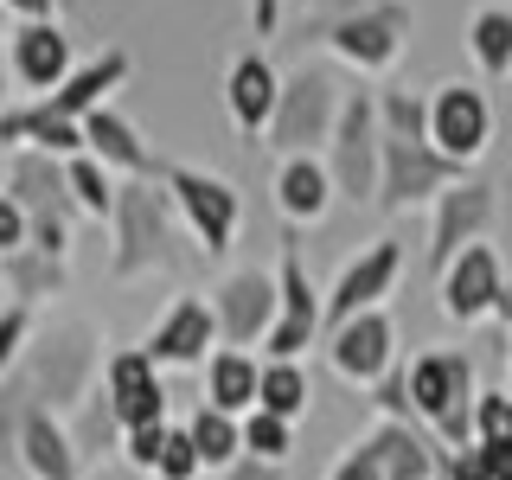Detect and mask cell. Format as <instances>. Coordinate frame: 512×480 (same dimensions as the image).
I'll return each mask as SVG.
<instances>
[{"label": "cell", "mask_w": 512, "mask_h": 480, "mask_svg": "<svg viewBox=\"0 0 512 480\" xmlns=\"http://www.w3.org/2000/svg\"><path fill=\"white\" fill-rule=\"evenodd\" d=\"M288 455H295V423H288V416H269V410H250L244 416V461L282 468Z\"/></svg>", "instance_id": "e575fe53"}, {"label": "cell", "mask_w": 512, "mask_h": 480, "mask_svg": "<svg viewBox=\"0 0 512 480\" xmlns=\"http://www.w3.org/2000/svg\"><path fill=\"white\" fill-rule=\"evenodd\" d=\"M276 103H282V71L269 64V52H244L224 71V109H231L237 135H269L276 122Z\"/></svg>", "instance_id": "ffe728a7"}, {"label": "cell", "mask_w": 512, "mask_h": 480, "mask_svg": "<svg viewBox=\"0 0 512 480\" xmlns=\"http://www.w3.org/2000/svg\"><path fill=\"white\" fill-rule=\"evenodd\" d=\"M160 186H167L173 212H180V224L192 231V244H199L205 256H224V250L237 244L244 199H237V186L224 180V173H205V167H186V160H167Z\"/></svg>", "instance_id": "ba28073f"}, {"label": "cell", "mask_w": 512, "mask_h": 480, "mask_svg": "<svg viewBox=\"0 0 512 480\" xmlns=\"http://www.w3.org/2000/svg\"><path fill=\"white\" fill-rule=\"evenodd\" d=\"M474 442L512 455V384H506V391H480V404H474Z\"/></svg>", "instance_id": "d590c367"}, {"label": "cell", "mask_w": 512, "mask_h": 480, "mask_svg": "<svg viewBox=\"0 0 512 480\" xmlns=\"http://www.w3.org/2000/svg\"><path fill=\"white\" fill-rule=\"evenodd\" d=\"M429 141L448 160L474 167L493 148V96L474 84H436V96H429Z\"/></svg>", "instance_id": "2e32d148"}, {"label": "cell", "mask_w": 512, "mask_h": 480, "mask_svg": "<svg viewBox=\"0 0 512 480\" xmlns=\"http://www.w3.org/2000/svg\"><path fill=\"white\" fill-rule=\"evenodd\" d=\"M340 109H346V90L333 71L320 64H301L295 77H282V103H276V122H269L263 148L295 160V154H327L333 128H340Z\"/></svg>", "instance_id": "5b68a950"}, {"label": "cell", "mask_w": 512, "mask_h": 480, "mask_svg": "<svg viewBox=\"0 0 512 480\" xmlns=\"http://www.w3.org/2000/svg\"><path fill=\"white\" fill-rule=\"evenodd\" d=\"M103 391H109V404H116V423H122V429L167 423V378H160V365H154L141 346L109 352V365H103Z\"/></svg>", "instance_id": "ac0fdd59"}, {"label": "cell", "mask_w": 512, "mask_h": 480, "mask_svg": "<svg viewBox=\"0 0 512 480\" xmlns=\"http://www.w3.org/2000/svg\"><path fill=\"white\" fill-rule=\"evenodd\" d=\"M327 365L340 372L346 384H359V391H372L384 372H397V320L372 308L359 320H346V327L327 333Z\"/></svg>", "instance_id": "e0dca14e"}, {"label": "cell", "mask_w": 512, "mask_h": 480, "mask_svg": "<svg viewBox=\"0 0 512 480\" xmlns=\"http://www.w3.org/2000/svg\"><path fill=\"white\" fill-rule=\"evenodd\" d=\"M250 26H256V39H276V26H282V0H250Z\"/></svg>", "instance_id": "7bdbcfd3"}, {"label": "cell", "mask_w": 512, "mask_h": 480, "mask_svg": "<svg viewBox=\"0 0 512 480\" xmlns=\"http://www.w3.org/2000/svg\"><path fill=\"white\" fill-rule=\"evenodd\" d=\"M404 378H410V404H416L429 436H436L448 455H455V448H474V404H480L474 352L429 346V352H416L404 365Z\"/></svg>", "instance_id": "277c9868"}, {"label": "cell", "mask_w": 512, "mask_h": 480, "mask_svg": "<svg viewBox=\"0 0 512 480\" xmlns=\"http://www.w3.org/2000/svg\"><path fill=\"white\" fill-rule=\"evenodd\" d=\"M0 141H7L13 154L32 148V154L71 160V154H84V122H64L45 103H26V109H0Z\"/></svg>", "instance_id": "484cf974"}, {"label": "cell", "mask_w": 512, "mask_h": 480, "mask_svg": "<svg viewBox=\"0 0 512 480\" xmlns=\"http://www.w3.org/2000/svg\"><path fill=\"white\" fill-rule=\"evenodd\" d=\"M308 404H314L308 365H301V359H263V391H256V410L301 423V416H308Z\"/></svg>", "instance_id": "4dcf8cb0"}, {"label": "cell", "mask_w": 512, "mask_h": 480, "mask_svg": "<svg viewBox=\"0 0 512 480\" xmlns=\"http://www.w3.org/2000/svg\"><path fill=\"white\" fill-rule=\"evenodd\" d=\"M64 423H71V442H77V455H84V461H103L109 448H122V423H116V404H109L103 384H96V391L84 397V410L64 416Z\"/></svg>", "instance_id": "d6a6232c"}, {"label": "cell", "mask_w": 512, "mask_h": 480, "mask_svg": "<svg viewBox=\"0 0 512 480\" xmlns=\"http://www.w3.org/2000/svg\"><path fill=\"white\" fill-rule=\"evenodd\" d=\"M327 173L333 192L346 205H378V180H384V122H378V96L372 90H346L340 128L327 141Z\"/></svg>", "instance_id": "8992f818"}, {"label": "cell", "mask_w": 512, "mask_h": 480, "mask_svg": "<svg viewBox=\"0 0 512 480\" xmlns=\"http://www.w3.org/2000/svg\"><path fill=\"white\" fill-rule=\"evenodd\" d=\"M436 288H442V314L455 320V327H474V320H487V314H500L512 327V288H506V263H500L493 244L461 250L455 263L442 269Z\"/></svg>", "instance_id": "8fae6325"}, {"label": "cell", "mask_w": 512, "mask_h": 480, "mask_svg": "<svg viewBox=\"0 0 512 480\" xmlns=\"http://www.w3.org/2000/svg\"><path fill=\"white\" fill-rule=\"evenodd\" d=\"M103 365H109L103 333H96L90 320H77V314H58V320H45V327L32 333V346L20 359V378L32 384V397H39L45 410L77 416L84 397L103 384Z\"/></svg>", "instance_id": "6da1fadb"}, {"label": "cell", "mask_w": 512, "mask_h": 480, "mask_svg": "<svg viewBox=\"0 0 512 480\" xmlns=\"http://www.w3.org/2000/svg\"><path fill=\"white\" fill-rule=\"evenodd\" d=\"M13 96V64H7V45H0V103Z\"/></svg>", "instance_id": "f6af8a7d"}, {"label": "cell", "mask_w": 512, "mask_h": 480, "mask_svg": "<svg viewBox=\"0 0 512 480\" xmlns=\"http://www.w3.org/2000/svg\"><path fill=\"white\" fill-rule=\"evenodd\" d=\"M506 359H512V327H506Z\"/></svg>", "instance_id": "bcb514c9"}, {"label": "cell", "mask_w": 512, "mask_h": 480, "mask_svg": "<svg viewBox=\"0 0 512 480\" xmlns=\"http://www.w3.org/2000/svg\"><path fill=\"white\" fill-rule=\"evenodd\" d=\"M397 276H404V244H397V237L365 244L327 288V333L346 327V320H359V314H372V308H384V295L397 288Z\"/></svg>", "instance_id": "9a60e30c"}, {"label": "cell", "mask_w": 512, "mask_h": 480, "mask_svg": "<svg viewBox=\"0 0 512 480\" xmlns=\"http://www.w3.org/2000/svg\"><path fill=\"white\" fill-rule=\"evenodd\" d=\"M493 218H500V186H493V180H461V186H448L442 199H436V224H429V276L442 282V269L455 263L461 250L487 244Z\"/></svg>", "instance_id": "7c38bea8"}, {"label": "cell", "mask_w": 512, "mask_h": 480, "mask_svg": "<svg viewBox=\"0 0 512 480\" xmlns=\"http://www.w3.org/2000/svg\"><path fill=\"white\" fill-rule=\"evenodd\" d=\"M7 192L26 205V218H32V250L71 256V224L84 218V212H77L71 186H64V160L20 148V154H13V167H7Z\"/></svg>", "instance_id": "9c48e42d"}, {"label": "cell", "mask_w": 512, "mask_h": 480, "mask_svg": "<svg viewBox=\"0 0 512 480\" xmlns=\"http://www.w3.org/2000/svg\"><path fill=\"white\" fill-rule=\"evenodd\" d=\"M365 448H372L384 480H442V468H448L442 442L429 436V429H416V423H372Z\"/></svg>", "instance_id": "603a6c76"}, {"label": "cell", "mask_w": 512, "mask_h": 480, "mask_svg": "<svg viewBox=\"0 0 512 480\" xmlns=\"http://www.w3.org/2000/svg\"><path fill=\"white\" fill-rule=\"evenodd\" d=\"M276 308H282L276 269H231V276H218V288H212L218 340L237 346V352L269 340V327H276Z\"/></svg>", "instance_id": "4fadbf2b"}, {"label": "cell", "mask_w": 512, "mask_h": 480, "mask_svg": "<svg viewBox=\"0 0 512 480\" xmlns=\"http://www.w3.org/2000/svg\"><path fill=\"white\" fill-rule=\"evenodd\" d=\"M468 58L480 64V77L506 84V77H512V7H500V0L474 7V20H468Z\"/></svg>", "instance_id": "f1b7e54d"}, {"label": "cell", "mask_w": 512, "mask_h": 480, "mask_svg": "<svg viewBox=\"0 0 512 480\" xmlns=\"http://www.w3.org/2000/svg\"><path fill=\"white\" fill-rule=\"evenodd\" d=\"M372 404H378L384 423H416V429H423V416H416V404H410V378H404V365H397V372H384V378L372 384Z\"/></svg>", "instance_id": "ab89813d"}, {"label": "cell", "mask_w": 512, "mask_h": 480, "mask_svg": "<svg viewBox=\"0 0 512 480\" xmlns=\"http://www.w3.org/2000/svg\"><path fill=\"white\" fill-rule=\"evenodd\" d=\"M276 288H282V308H276V327H269L263 352H269V359H301V352L320 346V333H327V301H320V288L308 276V263H301L295 237H282Z\"/></svg>", "instance_id": "30bf717a"}, {"label": "cell", "mask_w": 512, "mask_h": 480, "mask_svg": "<svg viewBox=\"0 0 512 480\" xmlns=\"http://www.w3.org/2000/svg\"><path fill=\"white\" fill-rule=\"evenodd\" d=\"M128 71H135V58H128L122 45H116V52H103V58L77 64L64 90L32 96V103H45V109H52V116H64V122H84V116H96V109H109V96L128 84Z\"/></svg>", "instance_id": "cb8c5ba5"}, {"label": "cell", "mask_w": 512, "mask_h": 480, "mask_svg": "<svg viewBox=\"0 0 512 480\" xmlns=\"http://www.w3.org/2000/svg\"><path fill=\"white\" fill-rule=\"evenodd\" d=\"M333 173H327V160L320 154H295V160H282L276 167V212L288 224H320L333 212Z\"/></svg>", "instance_id": "d4e9b609"}, {"label": "cell", "mask_w": 512, "mask_h": 480, "mask_svg": "<svg viewBox=\"0 0 512 480\" xmlns=\"http://www.w3.org/2000/svg\"><path fill=\"white\" fill-rule=\"evenodd\" d=\"M64 186H71V199H77V212L96 218V224H109V212H116V173L103 167L96 154H71L64 160Z\"/></svg>", "instance_id": "1f68e13d"}, {"label": "cell", "mask_w": 512, "mask_h": 480, "mask_svg": "<svg viewBox=\"0 0 512 480\" xmlns=\"http://www.w3.org/2000/svg\"><path fill=\"white\" fill-rule=\"evenodd\" d=\"M301 39L327 45L340 64L365 77H384L410 45V0H333L327 13L301 26Z\"/></svg>", "instance_id": "3957f363"}, {"label": "cell", "mask_w": 512, "mask_h": 480, "mask_svg": "<svg viewBox=\"0 0 512 480\" xmlns=\"http://www.w3.org/2000/svg\"><path fill=\"white\" fill-rule=\"evenodd\" d=\"M224 340H218V314L212 301L199 295H173V308L148 327V340H141V352L160 365V372H205V359H212Z\"/></svg>", "instance_id": "5bb4252c"}, {"label": "cell", "mask_w": 512, "mask_h": 480, "mask_svg": "<svg viewBox=\"0 0 512 480\" xmlns=\"http://www.w3.org/2000/svg\"><path fill=\"white\" fill-rule=\"evenodd\" d=\"M84 154H96L109 173H122V180H160V173H167V160H160L148 141H141V128L128 116H116V109L84 116Z\"/></svg>", "instance_id": "44dd1931"}, {"label": "cell", "mask_w": 512, "mask_h": 480, "mask_svg": "<svg viewBox=\"0 0 512 480\" xmlns=\"http://www.w3.org/2000/svg\"><path fill=\"white\" fill-rule=\"evenodd\" d=\"M154 480H205V461H199V448H192V429L186 423L167 429V448H160Z\"/></svg>", "instance_id": "f35d334b"}, {"label": "cell", "mask_w": 512, "mask_h": 480, "mask_svg": "<svg viewBox=\"0 0 512 480\" xmlns=\"http://www.w3.org/2000/svg\"><path fill=\"white\" fill-rule=\"evenodd\" d=\"M26 244H32V218H26V205L0 186V256H13V250H26Z\"/></svg>", "instance_id": "60d3db41"}, {"label": "cell", "mask_w": 512, "mask_h": 480, "mask_svg": "<svg viewBox=\"0 0 512 480\" xmlns=\"http://www.w3.org/2000/svg\"><path fill=\"white\" fill-rule=\"evenodd\" d=\"M327 480H384V474H378V461H372V448H365V436L352 442L340 461H333V468H327Z\"/></svg>", "instance_id": "b9f144b4"}, {"label": "cell", "mask_w": 512, "mask_h": 480, "mask_svg": "<svg viewBox=\"0 0 512 480\" xmlns=\"http://www.w3.org/2000/svg\"><path fill=\"white\" fill-rule=\"evenodd\" d=\"M7 64H13V84H20V90L52 96V90L71 84V71H77L71 32H64L58 20H32V26H20L7 39Z\"/></svg>", "instance_id": "d6986e66"}, {"label": "cell", "mask_w": 512, "mask_h": 480, "mask_svg": "<svg viewBox=\"0 0 512 480\" xmlns=\"http://www.w3.org/2000/svg\"><path fill=\"white\" fill-rule=\"evenodd\" d=\"M0 282H7V295L20 301V308H39V301H58L64 288H71V263L26 244V250L0 256Z\"/></svg>", "instance_id": "83f0119b"}, {"label": "cell", "mask_w": 512, "mask_h": 480, "mask_svg": "<svg viewBox=\"0 0 512 480\" xmlns=\"http://www.w3.org/2000/svg\"><path fill=\"white\" fill-rule=\"evenodd\" d=\"M109 276L141 282L180 263V212H173L160 180H122L116 186V212H109Z\"/></svg>", "instance_id": "7a4b0ae2"}, {"label": "cell", "mask_w": 512, "mask_h": 480, "mask_svg": "<svg viewBox=\"0 0 512 480\" xmlns=\"http://www.w3.org/2000/svg\"><path fill=\"white\" fill-rule=\"evenodd\" d=\"M167 429H173V423H141V429H122V468H128V474H141V480H154V468H160V448H167Z\"/></svg>", "instance_id": "74e56055"}, {"label": "cell", "mask_w": 512, "mask_h": 480, "mask_svg": "<svg viewBox=\"0 0 512 480\" xmlns=\"http://www.w3.org/2000/svg\"><path fill=\"white\" fill-rule=\"evenodd\" d=\"M32 384L13 372L7 384H0V480H13L20 474V429H26V416H32Z\"/></svg>", "instance_id": "836d02e7"}, {"label": "cell", "mask_w": 512, "mask_h": 480, "mask_svg": "<svg viewBox=\"0 0 512 480\" xmlns=\"http://www.w3.org/2000/svg\"><path fill=\"white\" fill-rule=\"evenodd\" d=\"M256 391H263V365L237 346H218L205 359V404L224 410V416H250L256 410Z\"/></svg>", "instance_id": "4316f807"}, {"label": "cell", "mask_w": 512, "mask_h": 480, "mask_svg": "<svg viewBox=\"0 0 512 480\" xmlns=\"http://www.w3.org/2000/svg\"><path fill=\"white\" fill-rule=\"evenodd\" d=\"M7 13H20V26H32V20H58V0H0Z\"/></svg>", "instance_id": "ee69618b"}, {"label": "cell", "mask_w": 512, "mask_h": 480, "mask_svg": "<svg viewBox=\"0 0 512 480\" xmlns=\"http://www.w3.org/2000/svg\"><path fill=\"white\" fill-rule=\"evenodd\" d=\"M20 474L26 480H84V455H77L71 423L58 410L32 404L26 429H20Z\"/></svg>", "instance_id": "7402d4cb"}, {"label": "cell", "mask_w": 512, "mask_h": 480, "mask_svg": "<svg viewBox=\"0 0 512 480\" xmlns=\"http://www.w3.org/2000/svg\"><path fill=\"white\" fill-rule=\"evenodd\" d=\"M474 180V167L448 160L429 135H397L384 128V180H378V212H416V205H436L448 186Z\"/></svg>", "instance_id": "52a82bcc"}, {"label": "cell", "mask_w": 512, "mask_h": 480, "mask_svg": "<svg viewBox=\"0 0 512 480\" xmlns=\"http://www.w3.org/2000/svg\"><path fill=\"white\" fill-rule=\"evenodd\" d=\"M32 333H39V320H32V308H20V301H7V308H0V384H7L13 372H20V359H26Z\"/></svg>", "instance_id": "8d00e7d4"}, {"label": "cell", "mask_w": 512, "mask_h": 480, "mask_svg": "<svg viewBox=\"0 0 512 480\" xmlns=\"http://www.w3.org/2000/svg\"><path fill=\"white\" fill-rule=\"evenodd\" d=\"M186 429H192V448H199L205 474L244 468V416H224V410H212V404H199Z\"/></svg>", "instance_id": "f546056e"}]
</instances>
